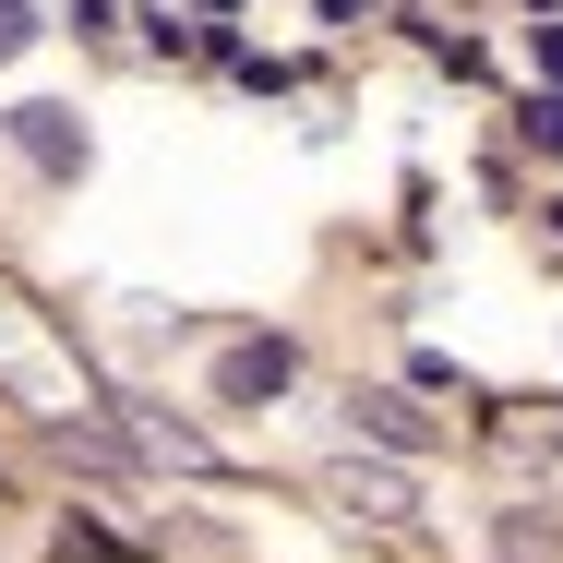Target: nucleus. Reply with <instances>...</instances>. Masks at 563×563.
Listing matches in <instances>:
<instances>
[{
  "label": "nucleus",
  "mask_w": 563,
  "mask_h": 563,
  "mask_svg": "<svg viewBox=\"0 0 563 563\" xmlns=\"http://www.w3.org/2000/svg\"><path fill=\"white\" fill-rule=\"evenodd\" d=\"M120 432H132V444L156 455V467H192V479H205V467H217V444H205V432H192V420H168V408H132V420H120Z\"/></svg>",
  "instance_id": "1"
},
{
  "label": "nucleus",
  "mask_w": 563,
  "mask_h": 563,
  "mask_svg": "<svg viewBox=\"0 0 563 563\" xmlns=\"http://www.w3.org/2000/svg\"><path fill=\"white\" fill-rule=\"evenodd\" d=\"M12 144L60 180V168H85V132H73V109H12Z\"/></svg>",
  "instance_id": "2"
},
{
  "label": "nucleus",
  "mask_w": 563,
  "mask_h": 563,
  "mask_svg": "<svg viewBox=\"0 0 563 563\" xmlns=\"http://www.w3.org/2000/svg\"><path fill=\"white\" fill-rule=\"evenodd\" d=\"M228 408H252V396H276V384H288V336H252V347H228Z\"/></svg>",
  "instance_id": "3"
},
{
  "label": "nucleus",
  "mask_w": 563,
  "mask_h": 563,
  "mask_svg": "<svg viewBox=\"0 0 563 563\" xmlns=\"http://www.w3.org/2000/svg\"><path fill=\"white\" fill-rule=\"evenodd\" d=\"M360 432H372V444H396V455H432V420H420L408 396H360Z\"/></svg>",
  "instance_id": "4"
},
{
  "label": "nucleus",
  "mask_w": 563,
  "mask_h": 563,
  "mask_svg": "<svg viewBox=\"0 0 563 563\" xmlns=\"http://www.w3.org/2000/svg\"><path fill=\"white\" fill-rule=\"evenodd\" d=\"M336 504H347V516H408V479H396V467H360V455H347V467H336Z\"/></svg>",
  "instance_id": "5"
},
{
  "label": "nucleus",
  "mask_w": 563,
  "mask_h": 563,
  "mask_svg": "<svg viewBox=\"0 0 563 563\" xmlns=\"http://www.w3.org/2000/svg\"><path fill=\"white\" fill-rule=\"evenodd\" d=\"M36 48V0H0V60H24Z\"/></svg>",
  "instance_id": "6"
},
{
  "label": "nucleus",
  "mask_w": 563,
  "mask_h": 563,
  "mask_svg": "<svg viewBox=\"0 0 563 563\" xmlns=\"http://www.w3.org/2000/svg\"><path fill=\"white\" fill-rule=\"evenodd\" d=\"M528 144H552V156H563V97H552V85L528 97Z\"/></svg>",
  "instance_id": "7"
},
{
  "label": "nucleus",
  "mask_w": 563,
  "mask_h": 563,
  "mask_svg": "<svg viewBox=\"0 0 563 563\" xmlns=\"http://www.w3.org/2000/svg\"><path fill=\"white\" fill-rule=\"evenodd\" d=\"M528 48H540V85H563V24H540Z\"/></svg>",
  "instance_id": "8"
}]
</instances>
